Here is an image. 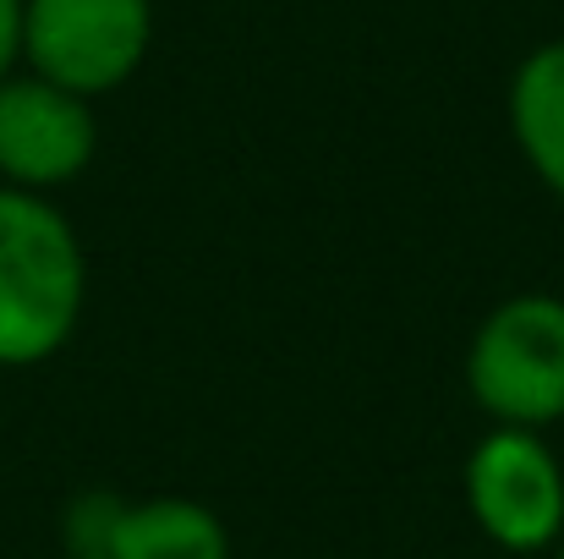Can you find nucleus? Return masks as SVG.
Masks as SVG:
<instances>
[{"label": "nucleus", "instance_id": "nucleus-8", "mask_svg": "<svg viewBox=\"0 0 564 559\" xmlns=\"http://www.w3.org/2000/svg\"><path fill=\"white\" fill-rule=\"evenodd\" d=\"M116 510H121L116 494H83L66 510V555H105L110 527H116Z\"/></svg>", "mask_w": 564, "mask_h": 559}, {"label": "nucleus", "instance_id": "nucleus-1", "mask_svg": "<svg viewBox=\"0 0 564 559\" xmlns=\"http://www.w3.org/2000/svg\"><path fill=\"white\" fill-rule=\"evenodd\" d=\"M88 302L77 225L44 197L0 186V368H39L72 346Z\"/></svg>", "mask_w": 564, "mask_h": 559}, {"label": "nucleus", "instance_id": "nucleus-6", "mask_svg": "<svg viewBox=\"0 0 564 559\" xmlns=\"http://www.w3.org/2000/svg\"><path fill=\"white\" fill-rule=\"evenodd\" d=\"M99 559H230V533L208 505L182 494L121 499Z\"/></svg>", "mask_w": 564, "mask_h": 559}, {"label": "nucleus", "instance_id": "nucleus-5", "mask_svg": "<svg viewBox=\"0 0 564 559\" xmlns=\"http://www.w3.org/2000/svg\"><path fill=\"white\" fill-rule=\"evenodd\" d=\"M99 154L94 99L66 94L33 72L0 77V186L55 192L77 182Z\"/></svg>", "mask_w": 564, "mask_h": 559}, {"label": "nucleus", "instance_id": "nucleus-4", "mask_svg": "<svg viewBox=\"0 0 564 559\" xmlns=\"http://www.w3.org/2000/svg\"><path fill=\"white\" fill-rule=\"evenodd\" d=\"M466 505L505 555H543L564 533V466L532 428H488L466 455Z\"/></svg>", "mask_w": 564, "mask_h": 559}, {"label": "nucleus", "instance_id": "nucleus-7", "mask_svg": "<svg viewBox=\"0 0 564 559\" xmlns=\"http://www.w3.org/2000/svg\"><path fill=\"white\" fill-rule=\"evenodd\" d=\"M510 138L532 176L564 197V39L538 44L510 77Z\"/></svg>", "mask_w": 564, "mask_h": 559}, {"label": "nucleus", "instance_id": "nucleus-3", "mask_svg": "<svg viewBox=\"0 0 564 559\" xmlns=\"http://www.w3.org/2000/svg\"><path fill=\"white\" fill-rule=\"evenodd\" d=\"M154 44V0H22V66L99 99L138 77Z\"/></svg>", "mask_w": 564, "mask_h": 559}, {"label": "nucleus", "instance_id": "nucleus-2", "mask_svg": "<svg viewBox=\"0 0 564 559\" xmlns=\"http://www.w3.org/2000/svg\"><path fill=\"white\" fill-rule=\"evenodd\" d=\"M466 389L494 428L564 422V297H505L466 346Z\"/></svg>", "mask_w": 564, "mask_h": 559}, {"label": "nucleus", "instance_id": "nucleus-9", "mask_svg": "<svg viewBox=\"0 0 564 559\" xmlns=\"http://www.w3.org/2000/svg\"><path fill=\"white\" fill-rule=\"evenodd\" d=\"M22 66V0H0V77Z\"/></svg>", "mask_w": 564, "mask_h": 559}, {"label": "nucleus", "instance_id": "nucleus-11", "mask_svg": "<svg viewBox=\"0 0 564 559\" xmlns=\"http://www.w3.org/2000/svg\"><path fill=\"white\" fill-rule=\"evenodd\" d=\"M66 559H99V555H66Z\"/></svg>", "mask_w": 564, "mask_h": 559}, {"label": "nucleus", "instance_id": "nucleus-10", "mask_svg": "<svg viewBox=\"0 0 564 559\" xmlns=\"http://www.w3.org/2000/svg\"><path fill=\"white\" fill-rule=\"evenodd\" d=\"M554 559H564V533H560V544H554Z\"/></svg>", "mask_w": 564, "mask_h": 559}]
</instances>
